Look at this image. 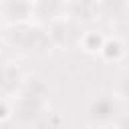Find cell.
Here are the masks:
<instances>
[{"label": "cell", "instance_id": "obj_1", "mask_svg": "<svg viewBox=\"0 0 129 129\" xmlns=\"http://www.w3.org/2000/svg\"><path fill=\"white\" fill-rule=\"evenodd\" d=\"M119 107L115 101V95H107V93H99L89 101V119L93 123L99 125H107L115 119Z\"/></svg>", "mask_w": 129, "mask_h": 129}, {"label": "cell", "instance_id": "obj_2", "mask_svg": "<svg viewBox=\"0 0 129 129\" xmlns=\"http://www.w3.org/2000/svg\"><path fill=\"white\" fill-rule=\"evenodd\" d=\"M0 14L8 24H24L34 14V8L28 0H2Z\"/></svg>", "mask_w": 129, "mask_h": 129}, {"label": "cell", "instance_id": "obj_3", "mask_svg": "<svg viewBox=\"0 0 129 129\" xmlns=\"http://www.w3.org/2000/svg\"><path fill=\"white\" fill-rule=\"evenodd\" d=\"M105 40H107V38H105L99 30H87V32H83L81 38H79L83 50H87V52H101Z\"/></svg>", "mask_w": 129, "mask_h": 129}, {"label": "cell", "instance_id": "obj_4", "mask_svg": "<svg viewBox=\"0 0 129 129\" xmlns=\"http://www.w3.org/2000/svg\"><path fill=\"white\" fill-rule=\"evenodd\" d=\"M101 54H103L105 58L117 60V58H121V54H123V46H121L119 40H105V44H103V48H101Z\"/></svg>", "mask_w": 129, "mask_h": 129}, {"label": "cell", "instance_id": "obj_5", "mask_svg": "<svg viewBox=\"0 0 129 129\" xmlns=\"http://www.w3.org/2000/svg\"><path fill=\"white\" fill-rule=\"evenodd\" d=\"M117 93H119L121 97H129V73H123V75H121Z\"/></svg>", "mask_w": 129, "mask_h": 129}, {"label": "cell", "instance_id": "obj_6", "mask_svg": "<svg viewBox=\"0 0 129 129\" xmlns=\"http://www.w3.org/2000/svg\"><path fill=\"white\" fill-rule=\"evenodd\" d=\"M8 115H10V109L6 107V103H0V121H4Z\"/></svg>", "mask_w": 129, "mask_h": 129}, {"label": "cell", "instance_id": "obj_7", "mask_svg": "<svg viewBox=\"0 0 129 129\" xmlns=\"http://www.w3.org/2000/svg\"><path fill=\"white\" fill-rule=\"evenodd\" d=\"M69 2H75V0H69Z\"/></svg>", "mask_w": 129, "mask_h": 129}]
</instances>
